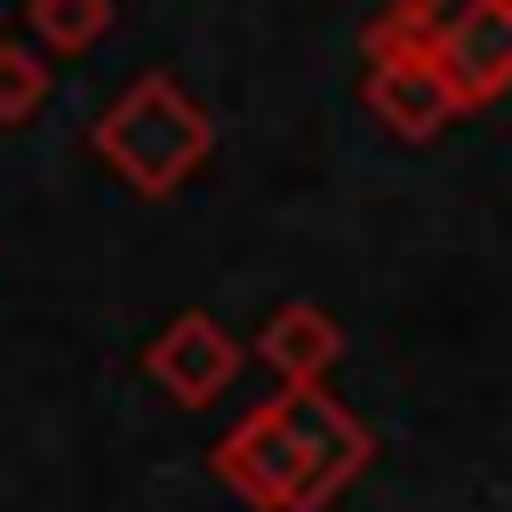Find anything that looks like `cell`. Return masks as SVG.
<instances>
[{"label": "cell", "instance_id": "7", "mask_svg": "<svg viewBox=\"0 0 512 512\" xmlns=\"http://www.w3.org/2000/svg\"><path fill=\"white\" fill-rule=\"evenodd\" d=\"M112 32V0H32V48L80 56Z\"/></svg>", "mask_w": 512, "mask_h": 512}, {"label": "cell", "instance_id": "5", "mask_svg": "<svg viewBox=\"0 0 512 512\" xmlns=\"http://www.w3.org/2000/svg\"><path fill=\"white\" fill-rule=\"evenodd\" d=\"M144 368H152L176 400H216V392L232 384V368H240V344H232L208 312H176V320L152 336Z\"/></svg>", "mask_w": 512, "mask_h": 512}, {"label": "cell", "instance_id": "2", "mask_svg": "<svg viewBox=\"0 0 512 512\" xmlns=\"http://www.w3.org/2000/svg\"><path fill=\"white\" fill-rule=\"evenodd\" d=\"M96 152H104L144 200H160V192H176V184L208 160V112H200L168 72H144V80L96 120Z\"/></svg>", "mask_w": 512, "mask_h": 512}, {"label": "cell", "instance_id": "6", "mask_svg": "<svg viewBox=\"0 0 512 512\" xmlns=\"http://www.w3.org/2000/svg\"><path fill=\"white\" fill-rule=\"evenodd\" d=\"M256 352H264V360L288 376V392H296V384H312V376H320V368L344 352V336H336V320H328L320 304H280V312L264 320Z\"/></svg>", "mask_w": 512, "mask_h": 512}, {"label": "cell", "instance_id": "3", "mask_svg": "<svg viewBox=\"0 0 512 512\" xmlns=\"http://www.w3.org/2000/svg\"><path fill=\"white\" fill-rule=\"evenodd\" d=\"M376 24L432 48L448 64V80L464 88V104H488L512 88V0H400Z\"/></svg>", "mask_w": 512, "mask_h": 512}, {"label": "cell", "instance_id": "1", "mask_svg": "<svg viewBox=\"0 0 512 512\" xmlns=\"http://www.w3.org/2000/svg\"><path fill=\"white\" fill-rule=\"evenodd\" d=\"M360 456H368V432H360L352 416H336V408L320 400V384H296L288 400L256 408V416L216 448V472H224L248 504H264V512H312L336 480L360 472Z\"/></svg>", "mask_w": 512, "mask_h": 512}, {"label": "cell", "instance_id": "8", "mask_svg": "<svg viewBox=\"0 0 512 512\" xmlns=\"http://www.w3.org/2000/svg\"><path fill=\"white\" fill-rule=\"evenodd\" d=\"M40 104H48V64H40V48H32V40H0V128L32 120Z\"/></svg>", "mask_w": 512, "mask_h": 512}, {"label": "cell", "instance_id": "4", "mask_svg": "<svg viewBox=\"0 0 512 512\" xmlns=\"http://www.w3.org/2000/svg\"><path fill=\"white\" fill-rule=\"evenodd\" d=\"M368 112L392 128V136H440L456 112H464V88L448 80V64L432 56V48H416V40H400L392 24H368Z\"/></svg>", "mask_w": 512, "mask_h": 512}]
</instances>
